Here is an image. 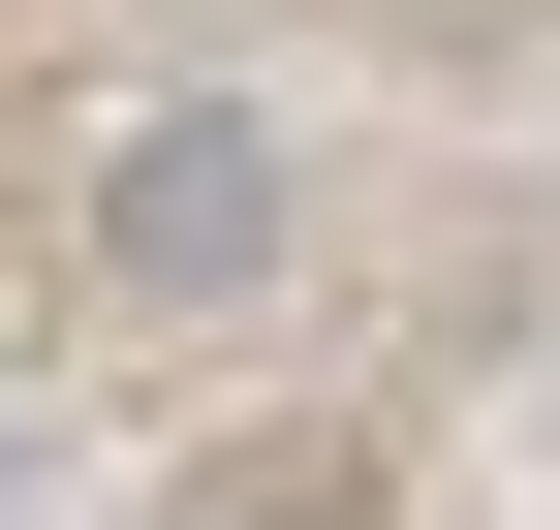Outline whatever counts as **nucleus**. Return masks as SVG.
<instances>
[{
  "instance_id": "obj_1",
  "label": "nucleus",
  "mask_w": 560,
  "mask_h": 530,
  "mask_svg": "<svg viewBox=\"0 0 560 530\" xmlns=\"http://www.w3.org/2000/svg\"><path fill=\"white\" fill-rule=\"evenodd\" d=\"M280 250V157L249 125H156V157H125V281H249Z\"/></svg>"
}]
</instances>
